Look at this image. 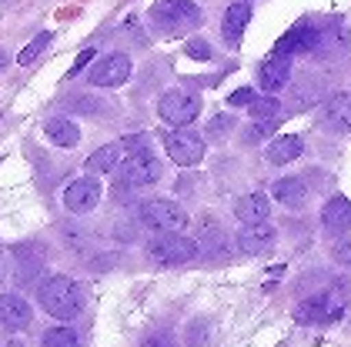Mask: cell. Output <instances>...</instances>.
Returning <instances> with one entry per match:
<instances>
[{
  "instance_id": "16",
  "label": "cell",
  "mask_w": 351,
  "mask_h": 347,
  "mask_svg": "<svg viewBox=\"0 0 351 347\" xmlns=\"http://www.w3.org/2000/svg\"><path fill=\"white\" fill-rule=\"evenodd\" d=\"M251 24V3L247 0H234L228 10H224V21H221V34H224V40L234 47L238 40H241L244 27Z\"/></svg>"
},
{
  "instance_id": "9",
  "label": "cell",
  "mask_w": 351,
  "mask_h": 347,
  "mask_svg": "<svg viewBox=\"0 0 351 347\" xmlns=\"http://www.w3.org/2000/svg\"><path fill=\"white\" fill-rule=\"evenodd\" d=\"M131 74H134V64L128 53H108L90 67L87 80H90V87H121Z\"/></svg>"
},
{
  "instance_id": "20",
  "label": "cell",
  "mask_w": 351,
  "mask_h": 347,
  "mask_svg": "<svg viewBox=\"0 0 351 347\" xmlns=\"http://www.w3.org/2000/svg\"><path fill=\"white\" fill-rule=\"evenodd\" d=\"M44 133L57 147H77V140H81V131H77V124L71 117H51L44 124Z\"/></svg>"
},
{
  "instance_id": "33",
  "label": "cell",
  "mask_w": 351,
  "mask_h": 347,
  "mask_svg": "<svg viewBox=\"0 0 351 347\" xmlns=\"http://www.w3.org/2000/svg\"><path fill=\"white\" fill-rule=\"evenodd\" d=\"M228 104H231V107H251V104H254V90H251V87L234 90V94L228 97Z\"/></svg>"
},
{
  "instance_id": "22",
  "label": "cell",
  "mask_w": 351,
  "mask_h": 347,
  "mask_svg": "<svg viewBox=\"0 0 351 347\" xmlns=\"http://www.w3.org/2000/svg\"><path fill=\"white\" fill-rule=\"evenodd\" d=\"M84 167H87V174H110L114 167H121V144H108V147L94 151Z\"/></svg>"
},
{
  "instance_id": "21",
  "label": "cell",
  "mask_w": 351,
  "mask_h": 347,
  "mask_svg": "<svg viewBox=\"0 0 351 347\" xmlns=\"http://www.w3.org/2000/svg\"><path fill=\"white\" fill-rule=\"evenodd\" d=\"M301 151H304V140L298 133H285V137H278V140L268 144V160L271 164H291Z\"/></svg>"
},
{
  "instance_id": "6",
  "label": "cell",
  "mask_w": 351,
  "mask_h": 347,
  "mask_svg": "<svg viewBox=\"0 0 351 347\" xmlns=\"http://www.w3.org/2000/svg\"><path fill=\"white\" fill-rule=\"evenodd\" d=\"M345 304H348V287H331V291L318 294V297H308L301 307H298V320L301 324H328V320H338L345 314Z\"/></svg>"
},
{
  "instance_id": "14",
  "label": "cell",
  "mask_w": 351,
  "mask_h": 347,
  "mask_svg": "<svg viewBox=\"0 0 351 347\" xmlns=\"http://www.w3.org/2000/svg\"><path fill=\"white\" fill-rule=\"evenodd\" d=\"M288 80H291V60L285 57V53H271L268 60L261 64V70H258V83H261V90H281V87H288Z\"/></svg>"
},
{
  "instance_id": "34",
  "label": "cell",
  "mask_w": 351,
  "mask_h": 347,
  "mask_svg": "<svg viewBox=\"0 0 351 347\" xmlns=\"http://www.w3.org/2000/svg\"><path fill=\"white\" fill-rule=\"evenodd\" d=\"M335 261H341V264H351V240L348 237H341L338 244H335Z\"/></svg>"
},
{
  "instance_id": "3",
  "label": "cell",
  "mask_w": 351,
  "mask_h": 347,
  "mask_svg": "<svg viewBox=\"0 0 351 347\" xmlns=\"http://www.w3.org/2000/svg\"><path fill=\"white\" fill-rule=\"evenodd\" d=\"M144 254H147V261L161 267H181L197 257V240L184 237V234H154L147 240Z\"/></svg>"
},
{
  "instance_id": "19",
  "label": "cell",
  "mask_w": 351,
  "mask_h": 347,
  "mask_svg": "<svg viewBox=\"0 0 351 347\" xmlns=\"http://www.w3.org/2000/svg\"><path fill=\"white\" fill-rule=\"evenodd\" d=\"M268 211H271V201L268 194H244L238 197V204H234V214H238V220L244 224H258V220H268Z\"/></svg>"
},
{
  "instance_id": "7",
  "label": "cell",
  "mask_w": 351,
  "mask_h": 347,
  "mask_svg": "<svg viewBox=\"0 0 351 347\" xmlns=\"http://www.w3.org/2000/svg\"><path fill=\"white\" fill-rule=\"evenodd\" d=\"M158 114L171 127H188L201 114V97L194 90H167L161 97V104H158Z\"/></svg>"
},
{
  "instance_id": "8",
  "label": "cell",
  "mask_w": 351,
  "mask_h": 347,
  "mask_svg": "<svg viewBox=\"0 0 351 347\" xmlns=\"http://www.w3.org/2000/svg\"><path fill=\"white\" fill-rule=\"evenodd\" d=\"M164 147H167V157L174 160L178 167H194L204 157V137L188 131V127H178L174 133H167Z\"/></svg>"
},
{
  "instance_id": "11",
  "label": "cell",
  "mask_w": 351,
  "mask_h": 347,
  "mask_svg": "<svg viewBox=\"0 0 351 347\" xmlns=\"http://www.w3.org/2000/svg\"><path fill=\"white\" fill-rule=\"evenodd\" d=\"M101 204V184L94 177H77L64 190V207L71 214H87Z\"/></svg>"
},
{
  "instance_id": "35",
  "label": "cell",
  "mask_w": 351,
  "mask_h": 347,
  "mask_svg": "<svg viewBox=\"0 0 351 347\" xmlns=\"http://www.w3.org/2000/svg\"><path fill=\"white\" fill-rule=\"evenodd\" d=\"M141 347H174V337L161 331V334H151V337H147V341H144Z\"/></svg>"
},
{
  "instance_id": "2",
  "label": "cell",
  "mask_w": 351,
  "mask_h": 347,
  "mask_svg": "<svg viewBox=\"0 0 351 347\" xmlns=\"http://www.w3.org/2000/svg\"><path fill=\"white\" fill-rule=\"evenodd\" d=\"M151 24L161 34H181L191 27L201 24V7L191 3V0H154L151 7Z\"/></svg>"
},
{
  "instance_id": "37",
  "label": "cell",
  "mask_w": 351,
  "mask_h": 347,
  "mask_svg": "<svg viewBox=\"0 0 351 347\" xmlns=\"http://www.w3.org/2000/svg\"><path fill=\"white\" fill-rule=\"evenodd\" d=\"M90 60H94V51H84L81 57L74 60V67H71V77H74V74H81V70L87 67V64H90Z\"/></svg>"
},
{
  "instance_id": "12",
  "label": "cell",
  "mask_w": 351,
  "mask_h": 347,
  "mask_svg": "<svg viewBox=\"0 0 351 347\" xmlns=\"http://www.w3.org/2000/svg\"><path fill=\"white\" fill-rule=\"evenodd\" d=\"M274 227H271L268 220H258V224H241V231H238V247H241L244 254H265L274 247Z\"/></svg>"
},
{
  "instance_id": "29",
  "label": "cell",
  "mask_w": 351,
  "mask_h": 347,
  "mask_svg": "<svg viewBox=\"0 0 351 347\" xmlns=\"http://www.w3.org/2000/svg\"><path fill=\"white\" fill-rule=\"evenodd\" d=\"M184 337H188L191 347H208V341H211V324H208V320H191Z\"/></svg>"
},
{
  "instance_id": "31",
  "label": "cell",
  "mask_w": 351,
  "mask_h": 347,
  "mask_svg": "<svg viewBox=\"0 0 351 347\" xmlns=\"http://www.w3.org/2000/svg\"><path fill=\"white\" fill-rule=\"evenodd\" d=\"M184 53H188L191 60H211V44H208V40H204V37H194V40H188V44H184Z\"/></svg>"
},
{
  "instance_id": "1",
  "label": "cell",
  "mask_w": 351,
  "mask_h": 347,
  "mask_svg": "<svg viewBox=\"0 0 351 347\" xmlns=\"http://www.w3.org/2000/svg\"><path fill=\"white\" fill-rule=\"evenodd\" d=\"M40 307L57 320H71L81 314L84 307V291L81 284L74 281V277H67V274H54V277H47L44 284H40Z\"/></svg>"
},
{
  "instance_id": "36",
  "label": "cell",
  "mask_w": 351,
  "mask_h": 347,
  "mask_svg": "<svg viewBox=\"0 0 351 347\" xmlns=\"http://www.w3.org/2000/svg\"><path fill=\"white\" fill-rule=\"evenodd\" d=\"M71 107H74V110H84V114H90V117L101 110V107L94 104V101H87V97H74V101H71Z\"/></svg>"
},
{
  "instance_id": "28",
  "label": "cell",
  "mask_w": 351,
  "mask_h": 347,
  "mask_svg": "<svg viewBox=\"0 0 351 347\" xmlns=\"http://www.w3.org/2000/svg\"><path fill=\"white\" fill-rule=\"evenodd\" d=\"M47 44H51V34H47V30H44V34H37V37L30 40L27 47L17 53V64H24V67H27V64H34V60H37L40 53L47 51Z\"/></svg>"
},
{
  "instance_id": "27",
  "label": "cell",
  "mask_w": 351,
  "mask_h": 347,
  "mask_svg": "<svg viewBox=\"0 0 351 347\" xmlns=\"http://www.w3.org/2000/svg\"><path fill=\"white\" fill-rule=\"evenodd\" d=\"M247 110H251V117H254V120H278L281 104H278L274 97H254V104L247 107Z\"/></svg>"
},
{
  "instance_id": "18",
  "label": "cell",
  "mask_w": 351,
  "mask_h": 347,
  "mask_svg": "<svg viewBox=\"0 0 351 347\" xmlns=\"http://www.w3.org/2000/svg\"><path fill=\"white\" fill-rule=\"evenodd\" d=\"M322 220H324V231H328V234H345L351 227V201L331 197V201L324 204Z\"/></svg>"
},
{
  "instance_id": "26",
  "label": "cell",
  "mask_w": 351,
  "mask_h": 347,
  "mask_svg": "<svg viewBox=\"0 0 351 347\" xmlns=\"http://www.w3.org/2000/svg\"><path fill=\"white\" fill-rule=\"evenodd\" d=\"M44 347H81V341H77L74 327H51L44 334Z\"/></svg>"
},
{
  "instance_id": "38",
  "label": "cell",
  "mask_w": 351,
  "mask_h": 347,
  "mask_svg": "<svg viewBox=\"0 0 351 347\" xmlns=\"http://www.w3.org/2000/svg\"><path fill=\"white\" fill-rule=\"evenodd\" d=\"M3 277H7V261H3V254H0V284H3Z\"/></svg>"
},
{
  "instance_id": "4",
  "label": "cell",
  "mask_w": 351,
  "mask_h": 347,
  "mask_svg": "<svg viewBox=\"0 0 351 347\" xmlns=\"http://www.w3.org/2000/svg\"><path fill=\"white\" fill-rule=\"evenodd\" d=\"M141 224L144 227H151L154 234H181L184 227H188V214L181 204H174V201H164V197H154V201H144L141 207Z\"/></svg>"
},
{
  "instance_id": "23",
  "label": "cell",
  "mask_w": 351,
  "mask_h": 347,
  "mask_svg": "<svg viewBox=\"0 0 351 347\" xmlns=\"http://www.w3.org/2000/svg\"><path fill=\"white\" fill-rule=\"evenodd\" d=\"M197 247H201L208 257H221V254H224V247H228V234L217 227L211 217H208V220H204V227H201V240H197Z\"/></svg>"
},
{
  "instance_id": "13",
  "label": "cell",
  "mask_w": 351,
  "mask_h": 347,
  "mask_svg": "<svg viewBox=\"0 0 351 347\" xmlns=\"http://www.w3.org/2000/svg\"><path fill=\"white\" fill-rule=\"evenodd\" d=\"M322 124L331 133H351V94L328 97V104L322 110Z\"/></svg>"
},
{
  "instance_id": "39",
  "label": "cell",
  "mask_w": 351,
  "mask_h": 347,
  "mask_svg": "<svg viewBox=\"0 0 351 347\" xmlns=\"http://www.w3.org/2000/svg\"><path fill=\"white\" fill-rule=\"evenodd\" d=\"M10 347H24V344H10Z\"/></svg>"
},
{
  "instance_id": "24",
  "label": "cell",
  "mask_w": 351,
  "mask_h": 347,
  "mask_svg": "<svg viewBox=\"0 0 351 347\" xmlns=\"http://www.w3.org/2000/svg\"><path fill=\"white\" fill-rule=\"evenodd\" d=\"M318 101H322V80L304 77L295 90H291V104H288V110H304V107L318 104Z\"/></svg>"
},
{
  "instance_id": "17",
  "label": "cell",
  "mask_w": 351,
  "mask_h": 347,
  "mask_svg": "<svg viewBox=\"0 0 351 347\" xmlns=\"http://www.w3.org/2000/svg\"><path fill=\"white\" fill-rule=\"evenodd\" d=\"M271 194H274V201H281L291 211H301L308 204V187H304L301 177H281V181H274Z\"/></svg>"
},
{
  "instance_id": "15",
  "label": "cell",
  "mask_w": 351,
  "mask_h": 347,
  "mask_svg": "<svg viewBox=\"0 0 351 347\" xmlns=\"http://www.w3.org/2000/svg\"><path fill=\"white\" fill-rule=\"evenodd\" d=\"M30 304L21 294H0V327L7 331H24L30 324Z\"/></svg>"
},
{
  "instance_id": "32",
  "label": "cell",
  "mask_w": 351,
  "mask_h": 347,
  "mask_svg": "<svg viewBox=\"0 0 351 347\" xmlns=\"http://www.w3.org/2000/svg\"><path fill=\"white\" fill-rule=\"evenodd\" d=\"M231 127H234V120H231V117H224V114H221V117H215V120L208 124V140H221V137L231 131Z\"/></svg>"
},
{
  "instance_id": "25",
  "label": "cell",
  "mask_w": 351,
  "mask_h": 347,
  "mask_svg": "<svg viewBox=\"0 0 351 347\" xmlns=\"http://www.w3.org/2000/svg\"><path fill=\"white\" fill-rule=\"evenodd\" d=\"M44 270L40 264V257L30 250V247H17V284H30V281H37V274Z\"/></svg>"
},
{
  "instance_id": "5",
  "label": "cell",
  "mask_w": 351,
  "mask_h": 347,
  "mask_svg": "<svg viewBox=\"0 0 351 347\" xmlns=\"http://www.w3.org/2000/svg\"><path fill=\"white\" fill-rule=\"evenodd\" d=\"M161 181V160L154 157L147 147H137L128 154V160L121 164V174H117V184L134 190V187H151Z\"/></svg>"
},
{
  "instance_id": "10",
  "label": "cell",
  "mask_w": 351,
  "mask_h": 347,
  "mask_svg": "<svg viewBox=\"0 0 351 347\" xmlns=\"http://www.w3.org/2000/svg\"><path fill=\"white\" fill-rule=\"evenodd\" d=\"M322 44H324V34L318 27L298 24L278 40L274 53H285V57H291V53H315V51H322Z\"/></svg>"
},
{
  "instance_id": "30",
  "label": "cell",
  "mask_w": 351,
  "mask_h": 347,
  "mask_svg": "<svg viewBox=\"0 0 351 347\" xmlns=\"http://www.w3.org/2000/svg\"><path fill=\"white\" fill-rule=\"evenodd\" d=\"M278 127V120H254L247 131H244V144H261L265 137H271Z\"/></svg>"
}]
</instances>
